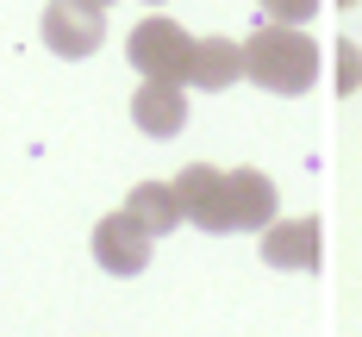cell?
<instances>
[{"instance_id":"cell-1","label":"cell","mask_w":362,"mask_h":337,"mask_svg":"<svg viewBox=\"0 0 362 337\" xmlns=\"http://www.w3.org/2000/svg\"><path fill=\"white\" fill-rule=\"evenodd\" d=\"M181 194V219L200 225V231H262L275 219V182L262 169H213V162H194L175 175Z\"/></svg>"},{"instance_id":"cell-2","label":"cell","mask_w":362,"mask_h":337,"mask_svg":"<svg viewBox=\"0 0 362 337\" xmlns=\"http://www.w3.org/2000/svg\"><path fill=\"white\" fill-rule=\"evenodd\" d=\"M244 75L269 94H306L319 81V44L300 25H262L244 37Z\"/></svg>"},{"instance_id":"cell-3","label":"cell","mask_w":362,"mask_h":337,"mask_svg":"<svg viewBox=\"0 0 362 337\" xmlns=\"http://www.w3.org/2000/svg\"><path fill=\"white\" fill-rule=\"evenodd\" d=\"M194 44H200V37H187L175 19L150 13V19H138V25H132V37H125V57L138 63V75H144V81H181V88H187Z\"/></svg>"},{"instance_id":"cell-4","label":"cell","mask_w":362,"mask_h":337,"mask_svg":"<svg viewBox=\"0 0 362 337\" xmlns=\"http://www.w3.org/2000/svg\"><path fill=\"white\" fill-rule=\"evenodd\" d=\"M44 44L57 57H94L107 44V6H94V0H50L44 6Z\"/></svg>"},{"instance_id":"cell-5","label":"cell","mask_w":362,"mask_h":337,"mask_svg":"<svg viewBox=\"0 0 362 337\" xmlns=\"http://www.w3.org/2000/svg\"><path fill=\"white\" fill-rule=\"evenodd\" d=\"M262 262L269 268H293V275H313L325 262V225L319 219H269L262 225Z\"/></svg>"},{"instance_id":"cell-6","label":"cell","mask_w":362,"mask_h":337,"mask_svg":"<svg viewBox=\"0 0 362 337\" xmlns=\"http://www.w3.org/2000/svg\"><path fill=\"white\" fill-rule=\"evenodd\" d=\"M150 237L144 225H132L125 213H107V219L94 225V262L107 268V275H144L150 268Z\"/></svg>"},{"instance_id":"cell-7","label":"cell","mask_w":362,"mask_h":337,"mask_svg":"<svg viewBox=\"0 0 362 337\" xmlns=\"http://www.w3.org/2000/svg\"><path fill=\"white\" fill-rule=\"evenodd\" d=\"M132 125L144 138H175L181 125H187V88L181 81H144L132 94Z\"/></svg>"},{"instance_id":"cell-8","label":"cell","mask_w":362,"mask_h":337,"mask_svg":"<svg viewBox=\"0 0 362 337\" xmlns=\"http://www.w3.org/2000/svg\"><path fill=\"white\" fill-rule=\"evenodd\" d=\"M119 213H125L132 225H144L150 237H169V231L181 225V194H175V182H138Z\"/></svg>"},{"instance_id":"cell-9","label":"cell","mask_w":362,"mask_h":337,"mask_svg":"<svg viewBox=\"0 0 362 337\" xmlns=\"http://www.w3.org/2000/svg\"><path fill=\"white\" fill-rule=\"evenodd\" d=\"M187 81H194V88H231V81H244V44H231V37H200Z\"/></svg>"},{"instance_id":"cell-10","label":"cell","mask_w":362,"mask_h":337,"mask_svg":"<svg viewBox=\"0 0 362 337\" xmlns=\"http://www.w3.org/2000/svg\"><path fill=\"white\" fill-rule=\"evenodd\" d=\"M331 50H337V88H344V94H356V88H362V44L337 37Z\"/></svg>"},{"instance_id":"cell-11","label":"cell","mask_w":362,"mask_h":337,"mask_svg":"<svg viewBox=\"0 0 362 337\" xmlns=\"http://www.w3.org/2000/svg\"><path fill=\"white\" fill-rule=\"evenodd\" d=\"M262 13H269V25H300L319 13V0H262Z\"/></svg>"},{"instance_id":"cell-12","label":"cell","mask_w":362,"mask_h":337,"mask_svg":"<svg viewBox=\"0 0 362 337\" xmlns=\"http://www.w3.org/2000/svg\"><path fill=\"white\" fill-rule=\"evenodd\" d=\"M337 6H356V0H337Z\"/></svg>"},{"instance_id":"cell-13","label":"cell","mask_w":362,"mask_h":337,"mask_svg":"<svg viewBox=\"0 0 362 337\" xmlns=\"http://www.w3.org/2000/svg\"><path fill=\"white\" fill-rule=\"evenodd\" d=\"M94 6H107V0H94Z\"/></svg>"}]
</instances>
